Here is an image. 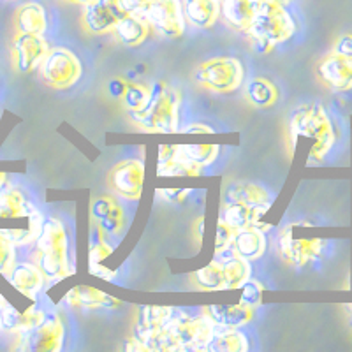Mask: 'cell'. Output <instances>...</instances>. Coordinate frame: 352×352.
<instances>
[{
  "label": "cell",
  "instance_id": "3",
  "mask_svg": "<svg viewBox=\"0 0 352 352\" xmlns=\"http://www.w3.org/2000/svg\"><path fill=\"white\" fill-rule=\"evenodd\" d=\"M46 282H58L72 273L69 266L67 231L58 219H46L36 240L34 261Z\"/></svg>",
  "mask_w": 352,
  "mask_h": 352
},
{
  "label": "cell",
  "instance_id": "36",
  "mask_svg": "<svg viewBox=\"0 0 352 352\" xmlns=\"http://www.w3.org/2000/svg\"><path fill=\"white\" fill-rule=\"evenodd\" d=\"M16 264V245L0 231V273L8 276Z\"/></svg>",
  "mask_w": 352,
  "mask_h": 352
},
{
  "label": "cell",
  "instance_id": "35",
  "mask_svg": "<svg viewBox=\"0 0 352 352\" xmlns=\"http://www.w3.org/2000/svg\"><path fill=\"white\" fill-rule=\"evenodd\" d=\"M94 229H96V236H92V243H90V250H88V266L102 264V261H106L113 254V247L108 243V236L96 226H94Z\"/></svg>",
  "mask_w": 352,
  "mask_h": 352
},
{
  "label": "cell",
  "instance_id": "44",
  "mask_svg": "<svg viewBox=\"0 0 352 352\" xmlns=\"http://www.w3.org/2000/svg\"><path fill=\"white\" fill-rule=\"evenodd\" d=\"M65 4H72V6H87L88 2H92V0H62Z\"/></svg>",
  "mask_w": 352,
  "mask_h": 352
},
{
  "label": "cell",
  "instance_id": "27",
  "mask_svg": "<svg viewBox=\"0 0 352 352\" xmlns=\"http://www.w3.org/2000/svg\"><path fill=\"white\" fill-rule=\"evenodd\" d=\"M173 312H175L173 307H143L140 316H138L134 336H136L141 344H144L153 333L159 331L171 319Z\"/></svg>",
  "mask_w": 352,
  "mask_h": 352
},
{
  "label": "cell",
  "instance_id": "40",
  "mask_svg": "<svg viewBox=\"0 0 352 352\" xmlns=\"http://www.w3.org/2000/svg\"><path fill=\"white\" fill-rule=\"evenodd\" d=\"M159 196H162V199L166 203H184L185 197L190 194L188 188H180V190H176V188H166V190H157Z\"/></svg>",
  "mask_w": 352,
  "mask_h": 352
},
{
  "label": "cell",
  "instance_id": "13",
  "mask_svg": "<svg viewBox=\"0 0 352 352\" xmlns=\"http://www.w3.org/2000/svg\"><path fill=\"white\" fill-rule=\"evenodd\" d=\"M319 81L336 94L352 90V60L331 52L322 56L316 67Z\"/></svg>",
  "mask_w": 352,
  "mask_h": 352
},
{
  "label": "cell",
  "instance_id": "38",
  "mask_svg": "<svg viewBox=\"0 0 352 352\" xmlns=\"http://www.w3.org/2000/svg\"><path fill=\"white\" fill-rule=\"evenodd\" d=\"M263 296V284L257 280H247L241 285V300L240 303L248 305V307H256Z\"/></svg>",
  "mask_w": 352,
  "mask_h": 352
},
{
  "label": "cell",
  "instance_id": "23",
  "mask_svg": "<svg viewBox=\"0 0 352 352\" xmlns=\"http://www.w3.org/2000/svg\"><path fill=\"white\" fill-rule=\"evenodd\" d=\"M65 303L71 308H83V310H97V308H115L120 307V301L109 296L99 289L88 287V285H78L72 287L65 294Z\"/></svg>",
  "mask_w": 352,
  "mask_h": 352
},
{
  "label": "cell",
  "instance_id": "30",
  "mask_svg": "<svg viewBox=\"0 0 352 352\" xmlns=\"http://www.w3.org/2000/svg\"><path fill=\"white\" fill-rule=\"evenodd\" d=\"M245 97L256 108H272L278 100V88L266 78H254L245 87Z\"/></svg>",
  "mask_w": 352,
  "mask_h": 352
},
{
  "label": "cell",
  "instance_id": "9",
  "mask_svg": "<svg viewBox=\"0 0 352 352\" xmlns=\"http://www.w3.org/2000/svg\"><path fill=\"white\" fill-rule=\"evenodd\" d=\"M141 14L160 36L175 39L185 32L182 0H150Z\"/></svg>",
  "mask_w": 352,
  "mask_h": 352
},
{
  "label": "cell",
  "instance_id": "11",
  "mask_svg": "<svg viewBox=\"0 0 352 352\" xmlns=\"http://www.w3.org/2000/svg\"><path fill=\"white\" fill-rule=\"evenodd\" d=\"M144 164L140 159H125L109 169L108 185L122 199L138 201L143 192Z\"/></svg>",
  "mask_w": 352,
  "mask_h": 352
},
{
  "label": "cell",
  "instance_id": "45",
  "mask_svg": "<svg viewBox=\"0 0 352 352\" xmlns=\"http://www.w3.org/2000/svg\"><path fill=\"white\" fill-rule=\"evenodd\" d=\"M4 305H6V300L4 296L0 294V331H2V310H4Z\"/></svg>",
  "mask_w": 352,
  "mask_h": 352
},
{
  "label": "cell",
  "instance_id": "2",
  "mask_svg": "<svg viewBox=\"0 0 352 352\" xmlns=\"http://www.w3.org/2000/svg\"><path fill=\"white\" fill-rule=\"evenodd\" d=\"M291 0H254V18L248 36L263 52L291 39L296 32V20L289 9Z\"/></svg>",
  "mask_w": 352,
  "mask_h": 352
},
{
  "label": "cell",
  "instance_id": "12",
  "mask_svg": "<svg viewBox=\"0 0 352 352\" xmlns=\"http://www.w3.org/2000/svg\"><path fill=\"white\" fill-rule=\"evenodd\" d=\"M50 44L44 36L34 34H14L11 46V60L14 71L21 74H30L43 64L44 56L48 55Z\"/></svg>",
  "mask_w": 352,
  "mask_h": 352
},
{
  "label": "cell",
  "instance_id": "43",
  "mask_svg": "<svg viewBox=\"0 0 352 352\" xmlns=\"http://www.w3.org/2000/svg\"><path fill=\"white\" fill-rule=\"evenodd\" d=\"M203 224H204V217H199V219L196 220V224H194V232H196L197 240L203 238Z\"/></svg>",
  "mask_w": 352,
  "mask_h": 352
},
{
  "label": "cell",
  "instance_id": "24",
  "mask_svg": "<svg viewBox=\"0 0 352 352\" xmlns=\"http://www.w3.org/2000/svg\"><path fill=\"white\" fill-rule=\"evenodd\" d=\"M44 310H41L39 307H30L27 308L25 312H18L16 308H12L11 305L6 301L4 310H2V329L9 331L11 335H21V333L30 331L32 328H36L37 324H41L46 317Z\"/></svg>",
  "mask_w": 352,
  "mask_h": 352
},
{
  "label": "cell",
  "instance_id": "21",
  "mask_svg": "<svg viewBox=\"0 0 352 352\" xmlns=\"http://www.w3.org/2000/svg\"><path fill=\"white\" fill-rule=\"evenodd\" d=\"M185 23L206 30L212 28L220 18L219 0H182Z\"/></svg>",
  "mask_w": 352,
  "mask_h": 352
},
{
  "label": "cell",
  "instance_id": "31",
  "mask_svg": "<svg viewBox=\"0 0 352 352\" xmlns=\"http://www.w3.org/2000/svg\"><path fill=\"white\" fill-rule=\"evenodd\" d=\"M226 203H250L263 204L270 203V192L263 185L250 184V182H236L226 188Z\"/></svg>",
  "mask_w": 352,
  "mask_h": 352
},
{
  "label": "cell",
  "instance_id": "17",
  "mask_svg": "<svg viewBox=\"0 0 352 352\" xmlns=\"http://www.w3.org/2000/svg\"><path fill=\"white\" fill-rule=\"evenodd\" d=\"M201 169L203 168L185 159L184 153L180 152V144L159 146V164H157L159 176H199Z\"/></svg>",
  "mask_w": 352,
  "mask_h": 352
},
{
  "label": "cell",
  "instance_id": "16",
  "mask_svg": "<svg viewBox=\"0 0 352 352\" xmlns=\"http://www.w3.org/2000/svg\"><path fill=\"white\" fill-rule=\"evenodd\" d=\"M8 278L12 287L30 300H36L46 284V276L36 263H16Z\"/></svg>",
  "mask_w": 352,
  "mask_h": 352
},
{
  "label": "cell",
  "instance_id": "4",
  "mask_svg": "<svg viewBox=\"0 0 352 352\" xmlns=\"http://www.w3.org/2000/svg\"><path fill=\"white\" fill-rule=\"evenodd\" d=\"M314 226L308 222H292L278 231V254L287 264L303 268L317 257L326 247L324 238L312 234Z\"/></svg>",
  "mask_w": 352,
  "mask_h": 352
},
{
  "label": "cell",
  "instance_id": "1",
  "mask_svg": "<svg viewBox=\"0 0 352 352\" xmlns=\"http://www.w3.org/2000/svg\"><path fill=\"white\" fill-rule=\"evenodd\" d=\"M291 150L296 148L300 141H308V159L322 160L336 143V132L326 109L320 104H303L289 118L287 125Z\"/></svg>",
  "mask_w": 352,
  "mask_h": 352
},
{
  "label": "cell",
  "instance_id": "20",
  "mask_svg": "<svg viewBox=\"0 0 352 352\" xmlns=\"http://www.w3.org/2000/svg\"><path fill=\"white\" fill-rule=\"evenodd\" d=\"M14 30L16 34L44 36L48 30V12L39 2H25L14 12Z\"/></svg>",
  "mask_w": 352,
  "mask_h": 352
},
{
  "label": "cell",
  "instance_id": "6",
  "mask_svg": "<svg viewBox=\"0 0 352 352\" xmlns=\"http://www.w3.org/2000/svg\"><path fill=\"white\" fill-rule=\"evenodd\" d=\"M178 109L180 94H176L166 85H160L157 90H153L152 102L138 125L144 132L152 134H173L178 131Z\"/></svg>",
  "mask_w": 352,
  "mask_h": 352
},
{
  "label": "cell",
  "instance_id": "47",
  "mask_svg": "<svg viewBox=\"0 0 352 352\" xmlns=\"http://www.w3.org/2000/svg\"><path fill=\"white\" fill-rule=\"evenodd\" d=\"M347 308H349V312L352 314V305H347Z\"/></svg>",
  "mask_w": 352,
  "mask_h": 352
},
{
  "label": "cell",
  "instance_id": "37",
  "mask_svg": "<svg viewBox=\"0 0 352 352\" xmlns=\"http://www.w3.org/2000/svg\"><path fill=\"white\" fill-rule=\"evenodd\" d=\"M234 229L228 226L222 219L217 222V234H215V254L217 256H224L231 248L232 238H234Z\"/></svg>",
  "mask_w": 352,
  "mask_h": 352
},
{
  "label": "cell",
  "instance_id": "7",
  "mask_svg": "<svg viewBox=\"0 0 352 352\" xmlns=\"http://www.w3.org/2000/svg\"><path fill=\"white\" fill-rule=\"evenodd\" d=\"M37 71L44 85L55 90H67L80 81L83 74V65L76 53H72L64 46H56V48H50L48 55L44 56L43 64Z\"/></svg>",
  "mask_w": 352,
  "mask_h": 352
},
{
  "label": "cell",
  "instance_id": "42",
  "mask_svg": "<svg viewBox=\"0 0 352 352\" xmlns=\"http://www.w3.org/2000/svg\"><path fill=\"white\" fill-rule=\"evenodd\" d=\"M185 134H212L213 129L206 124H190L184 129Z\"/></svg>",
  "mask_w": 352,
  "mask_h": 352
},
{
  "label": "cell",
  "instance_id": "19",
  "mask_svg": "<svg viewBox=\"0 0 352 352\" xmlns=\"http://www.w3.org/2000/svg\"><path fill=\"white\" fill-rule=\"evenodd\" d=\"M219 328H243L254 319V307L238 305H210L201 308Z\"/></svg>",
  "mask_w": 352,
  "mask_h": 352
},
{
  "label": "cell",
  "instance_id": "32",
  "mask_svg": "<svg viewBox=\"0 0 352 352\" xmlns=\"http://www.w3.org/2000/svg\"><path fill=\"white\" fill-rule=\"evenodd\" d=\"M222 266H224V278H226V291H238L247 280L252 276V268L250 261L232 254L229 257H222Z\"/></svg>",
  "mask_w": 352,
  "mask_h": 352
},
{
  "label": "cell",
  "instance_id": "14",
  "mask_svg": "<svg viewBox=\"0 0 352 352\" xmlns=\"http://www.w3.org/2000/svg\"><path fill=\"white\" fill-rule=\"evenodd\" d=\"M92 220L97 229L104 232L106 236H118L125 226V213L122 204L113 197L99 196L92 201Z\"/></svg>",
  "mask_w": 352,
  "mask_h": 352
},
{
  "label": "cell",
  "instance_id": "15",
  "mask_svg": "<svg viewBox=\"0 0 352 352\" xmlns=\"http://www.w3.org/2000/svg\"><path fill=\"white\" fill-rule=\"evenodd\" d=\"M270 203L250 204V203H226L224 212L220 219L226 224L231 226L234 231L245 228H259L263 231H268L270 226L263 224V217L268 213Z\"/></svg>",
  "mask_w": 352,
  "mask_h": 352
},
{
  "label": "cell",
  "instance_id": "33",
  "mask_svg": "<svg viewBox=\"0 0 352 352\" xmlns=\"http://www.w3.org/2000/svg\"><path fill=\"white\" fill-rule=\"evenodd\" d=\"M192 285L199 291H226V278H224V266L222 261L215 259L206 266L194 272L190 276Z\"/></svg>",
  "mask_w": 352,
  "mask_h": 352
},
{
  "label": "cell",
  "instance_id": "34",
  "mask_svg": "<svg viewBox=\"0 0 352 352\" xmlns=\"http://www.w3.org/2000/svg\"><path fill=\"white\" fill-rule=\"evenodd\" d=\"M180 152L184 153L185 159H188L192 164L199 168L213 164L219 157L220 148L217 144H180Z\"/></svg>",
  "mask_w": 352,
  "mask_h": 352
},
{
  "label": "cell",
  "instance_id": "46",
  "mask_svg": "<svg viewBox=\"0 0 352 352\" xmlns=\"http://www.w3.org/2000/svg\"><path fill=\"white\" fill-rule=\"evenodd\" d=\"M6 182H8V176H6V173H0V188L4 187Z\"/></svg>",
  "mask_w": 352,
  "mask_h": 352
},
{
  "label": "cell",
  "instance_id": "22",
  "mask_svg": "<svg viewBox=\"0 0 352 352\" xmlns=\"http://www.w3.org/2000/svg\"><path fill=\"white\" fill-rule=\"evenodd\" d=\"M150 23L146 21V18L143 14H138V12H127L118 25L115 27L113 34L116 36V39L120 41L124 46L129 48H138L144 41L148 39L150 36Z\"/></svg>",
  "mask_w": 352,
  "mask_h": 352
},
{
  "label": "cell",
  "instance_id": "29",
  "mask_svg": "<svg viewBox=\"0 0 352 352\" xmlns=\"http://www.w3.org/2000/svg\"><path fill=\"white\" fill-rule=\"evenodd\" d=\"M204 351L210 352H245L248 351L247 335L240 328H217L215 335Z\"/></svg>",
  "mask_w": 352,
  "mask_h": 352
},
{
  "label": "cell",
  "instance_id": "8",
  "mask_svg": "<svg viewBox=\"0 0 352 352\" xmlns=\"http://www.w3.org/2000/svg\"><path fill=\"white\" fill-rule=\"evenodd\" d=\"M20 345H16L21 351L32 352H58L64 347L65 328L64 320L58 314H46L44 320L30 331L14 335Z\"/></svg>",
  "mask_w": 352,
  "mask_h": 352
},
{
  "label": "cell",
  "instance_id": "39",
  "mask_svg": "<svg viewBox=\"0 0 352 352\" xmlns=\"http://www.w3.org/2000/svg\"><path fill=\"white\" fill-rule=\"evenodd\" d=\"M333 52L352 60V34H342L333 44Z\"/></svg>",
  "mask_w": 352,
  "mask_h": 352
},
{
  "label": "cell",
  "instance_id": "10",
  "mask_svg": "<svg viewBox=\"0 0 352 352\" xmlns=\"http://www.w3.org/2000/svg\"><path fill=\"white\" fill-rule=\"evenodd\" d=\"M127 12L122 8L120 0H92L83 6L81 11V27L90 36L113 34L118 21Z\"/></svg>",
  "mask_w": 352,
  "mask_h": 352
},
{
  "label": "cell",
  "instance_id": "5",
  "mask_svg": "<svg viewBox=\"0 0 352 352\" xmlns=\"http://www.w3.org/2000/svg\"><path fill=\"white\" fill-rule=\"evenodd\" d=\"M245 69L234 56H215L203 62L194 72L196 83L215 94H231L241 87Z\"/></svg>",
  "mask_w": 352,
  "mask_h": 352
},
{
  "label": "cell",
  "instance_id": "18",
  "mask_svg": "<svg viewBox=\"0 0 352 352\" xmlns=\"http://www.w3.org/2000/svg\"><path fill=\"white\" fill-rule=\"evenodd\" d=\"M266 248H268L266 231L259 228H245L234 232L229 250L252 263V261L261 259L266 254Z\"/></svg>",
  "mask_w": 352,
  "mask_h": 352
},
{
  "label": "cell",
  "instance_id": "41",
  "mask_svg": "<svg viewBox=\"0 0 352 352\" xmlns=\"http://www.w3.org/2000/svg\"><path fill=\"white\" fill-rule=\"evenodd\" d=\"M148 2L150 0H120V4L125 9V12H138V14L143 12V9L146 8Z\"/></svg>",
  "mask_w": 352,
  "mask_h": 352
},
{
  "label": "cell",
  "instance_id": "28",
  "mask_svg": "<svg viewBox=\"0 0 352 352\" xmlns=\"http://www.w3.org/2000/svg\"><path fill=\"white\" fill-rule=\"evenodd\" d=\"M153 97V88L146 87L143 83H125L124 94H122V104L125 111L129 113L132 120L140 122L143 118L144 111L148 109Z\"/></svg>",
  "mask_w": 352,
  "mask_h": 352
},
{
  "label": "cell",
  "instance_id": "25",
  "mask_svg": "<svg viewBox=\"0 0 352 352\" xmlns=\"http://www.w3.org/2000/svg\"><path fill=\"white\" fill-rule=\"evenodd\" d=\"M220 18L236 32L248 34L254 18V0H219Z\"/></svg>",
  "mask_w": 352,
  "mask_h": 352
},
{
  "label": "cell",
  "instance_id": "26",
  "mask_svg": "<svg viewBox=\"0 0 352 352\" xmlns=\"http://www.w3.org/2000/svg\"><path fill=\"white\" fill-rule=\"evenodd\" d=\"M36 212L23 190L6 184L0 188V219H28Z\"/></svg>",
  "mask_w": 352,
  "mask_h": 352
}]
</instances>
